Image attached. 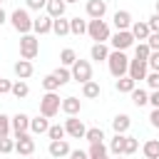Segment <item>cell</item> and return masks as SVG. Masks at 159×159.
<instances>
[{"label":"cell","mask_w":159,"mask_h":159,"mask_svg":"<svg viewBox=\"0 0 159 159\" xmlns=\"http://www.w3.org/2000/svg\"><path fill=\"white\" fill-rule=\"evenodd\" d=\"M157 15H159V0H157Z\"/></svg>","instance_id":"816d5d0a"},{"label":"cell","mask_w":159,"mask_h":159,"mask_svg":"<svg viewBox=\"0 0 159 159\" xmlns=\"http://www.w3.org/2000/svg\"><path fill=\"white\" fill-rule=\"evenodd\" d=\"M12 70H15L17 80H27V77H32V60H17Z\"/></svg>","instance_id":"2e32d148"},{"label":"cell","mask_w":159,"mask_h":159,"mask_svg":"<svg viewBox=\"0 0 159 159\" xmlns=\"http://www.w3.org/2000/svg\"><path fill=\"white\" fill-rule=\"evenodd\" d=\"M5 22H7V15H5V10L0 7V25H5Z\"/></svg>","instance_id":"f907efd6"},{"label":"cell","mask_w":159,"mask_h":159,"mask_svg":"<svg viewBox=\"0 0 159 159\" xmlns=\"http://www.w3.org/2000/svg\"><path fill=\"white\" fill-rule=\"evenodd\" d=\"M84 139H87L89 144H97V142H104V132H102L99 127H92V129H87V132H84Z\"/></svg>","instance_id":"1f68e13d"},{"label":"cell","mask_w":159,"mask_h":159,"mask_svg":"<svg viewBox=\"0 0 159 159\" xmlns=\"http://www.w3.org/2000/svg\"><path fill=\"white\" fill-rule=\"evenodd\" d=\"M52 75H55V77L60 80V84H67V82L72 80V72H70V70H67L65 65H62V67H57V70H55Z\"/></svg>","instance_id":"74e56055"},{"label":"cell","mask_w":159,"mask_h":159,"mask_svg":"<svg viewBox=\"0 0 159 159\" xmlns=\"http://www.w3.org/2000/svg\"><path fill=\"white\" fill-rule=\"evenodd\" d=\"M10 152H15V139L0 137V154H10Z\"/></svg>","instance_id":"f35d334b"},{"label":"cell","mask_w":159,"mask_h":159,"mask_svg":"<svg viewBox=\"0 0 159 159\" xmlns=\"http://www.w3.org/2000/svg\"><path fill=\"white\" fill-rule=\"evenodd\" d=\"M147 65L154 70V72H159V50H154L152 55H149V60H147Z\"/></svg>","instance_id":"7bdbcfd3"},{"label":"cell","mask_w":159,"mask_h":159,"mask_svg":"<svg viewBox=\"0 0 159 159\" xmlns=\"http://www.w3.org/2000/svg\"><path fill=\"white\" fill-rule=\"evenodd\" d=\"M70 32H72V35H84V32H87V20L72 17V20H70Z\"/></svg>","instance_id":"f546056e"},{"label":"cell","mask_w":159,"mask_h":159,"mask_svg":"<svg viewBox=\"0 0 159 159\" xmlns=\"http://www.w3.org/2000/svg\"><path fill=\"white\" fill-rule=\"evenodd\" d=\"M134 87H137V82H134L129 75H124V77H119V80H117V92H122V94H129Z\"/></svg>","instance_id":"83f0119b"},{"label":"cell","mask_w":159,"mask_h":159,"mask_svg":"<svg viewBox=\"0 0 159 159\" xmlns=\"http://www.w3.org/2000/svg\"><path fill=\"white\" fill-rule=\"evenodd\" d=\"M142 152H144L147 159H159V139H149V142H144Z\"/></svg>","instance_id":"4316f807"},{"label":"cell","mask_w":159,"mask_h":159,"mask_svg":"<svg viewBox=\"0 0 159 159\" xmlns=\"http://www.w3.org/2000/svg\"><path fill=\"white\" fill-rule=\"evenodd\" d=\"M52 32L60 35V37L70 35V20H65V15L62 17H52Z\"/></svg>","instance_id":"7402d4cb"},{"label":"cell","mask_w":159,"mask_h":159,"mask_svg":"<svg viewBox=\"0 0 159 159\" xmlns=\"http://www.w3.org/2000/svg\"><path fill=\"white\" fill-rule=\"evenodd\" d=\"M99 82H94V80H87L84 84H82V97H87V99H97L99 97Z\"/></svg>","instance_id":"603a6c76"},{"label":"cell","mask_w":159,"mask_h":159,"mask_svg":"<svg viewBox=\"0 0 159 159\" xmlns=\"http://www.w3.org/2000/svg\"><path fill=\"white\" fill-rule=\"evenodd\" d=\"M0 2H2V0H0Z\"/></svg>","instance_id":"9f6ffc18"},{"label":"cell","mask_w":159,"mask_h":159,"mask_svg":"<svg viewBox=\"0 0 159 159\" xmlns=\"http://www.w3.org/2000/svg\"><path fill=\"white\" fill-rule=\"evenodd\" d=\"M10 127H12V134L15 137L17 134H25V132H30V117L25 112H17L15 117H10Z\"/></svg>","instance_id":"30bf717a"},{"label":"cell","mask_w":159,"mask_h":159,"mask_svg":"<svg viewBox=\"0 0 159 159\" xmlns=\"http://www.w3.org/2000/svg\"><path fill=\"white\" fill-rule=\"evenodd\" d=\"M50 129V122H47V117H42V114H37V117H30V132L32 134H45Z\"/></svg>","instance_id":"ac0fdd59"},{"label":"cell","mask_w":159,"mask_h":159,"mask_svg":"<svg viewBox=\"0 0 159 159\" xmlns=\"http://www.w3.org/2000/svg\"><path fill=\"white\" fill-rule=\"evenodd\" d=\"M75 60H77V52H75L72 47H65V50L60 52V62H62L65 67H72V65H75Z\"/></svg>","instance_id":"4dcf8cb0"},{"label":"cell","mask_w":159,"mask_h":159,"mask_svg":"<svg viewBox=\"0 0 159 159\" xmlns=\"http://www.w3.org/2000/svg\"><path fill=\"white\" fill-rule=\"evenodd\" d=\"M15 152L17 154H22V157H30L32 152H35V139H32V134H17L15 137Z\"/></svg>","instance_id":"9c48e42d"},{"label":"cell","mask_w":159,"mask_h":159,"mask_svg":"<svg viewBox=\"0 0 159 159\" xmlns=\"http://www.w3.org/2000/svg\"><path fill=\"white\" fill-rule=\"evenodd\" d=\"M129 124H132V119H129V114H117V117L112 119V127H114V134H124V132L129 129Z\"/></svg>","instance_id":"cb8c5ba5"},{"label":"cell","mask_w":159,"mask_h":159,"mask_svg":"<svg viewBox=\"0 0 159 159\" xmlns=\"http://www.w3.org/2000/svg\"><path fill=\"white\" fill-rule=\"evenodd\" d=\"M45 7H47V15H50V17H62L67 2H65V0H47Z\"/></svg>","instance_id":"ffe728a7"},{"label":"cell","mask_w":159,"mask_h":159,"mask_svg":"<svg viewBox=\"0 0 159 159\" xmlns=\"http://www.w3.org/2000/svg\"><path fill=\"white\" fill-rule=\"evenodd\" d=\"M65 2H77V0H65Z\"/></svg>","instance_id":"db71d44e"},{"label":"cell","mask_w":159,"mask_h":159,"mask_svg":"<svg viewBox=\"0 0 159 159\" xmlns=\"http://www.w3.org/2000/svg\"><path fill=\"white\" fill-rule=\"evenodd\" d=\"M149 102H152L154 107H159V89H154V92L149 94Z\"/></svg>","instance_id":"681fc988"},{"label":"cell","mask_w":159,"mask_h":159,"mask_svg":"<svg viewBox=\"0 0 159 159\" xmlns=\"http://www.w3.org/2000/svg\"><path fill=\"white\" fill-rule=\"evenodd\" d=\"M147 45H149V50L154 52V50H159V32H149V37L144 40Z\"/></svg>","instance_id":"b9f144b4"},{"label":"cell","mask_w":159,"mask_h":159,"mask_svg":"<svg viewBox=\"0 0 159 159\" xmlns=\"http://www.w3.org/2000/svg\"><path fill=\"white\" fill-rule=\"evenodd\" d=\"M89 57H92L94 62H104V60L109 57L107 45H104V42H94V45H92V50H89Z\"/></svg>","instance_id":"d6986e66"},{"label":"cell","mask_w":159,"mask_h":159,"mask_svg":"<svg viewBox=\"0 0 159 159\" xmlns=\"http://www.w3.org/2000/svg\"><path fill=\"white\" fill-rule=\"evenodd\" d=\"M32 30H35L37 35L52 32V17H50V15H40L37 20H32Z\"/></svg>","instance_id":"9a60e30c"},{"label":"cell","mask_w":159,"mask_h":159,"mask_svg":"<svg viewBox=\"0 0 159 159\" xmlns=\"http://www.w3.org/2000/svg\"><path fill=\"white\" fill-rule=\"evenodd\" d=\"M144 80H147V84H149L152 89H159V72H154V70H152V72H147V77H144Z\"/></svg>","instance_id":"60d3db41"},{"label":"cell","mask_w":159,"mask_h":159,"mask_svg":"<svg viewBox=\"0 0 159 159\" xmlns=\"http://www.w3.org/2000/svg\"><path fill=\"white\" fill-rule=\"evenodd\" d=\"M80 107H82V104H80V99H77V97H65V99H62V104H60V109H62L67 117L80 114Z\"/></svg>","instance_id":"e0dca14e"},{"label":"cell","mask_w":159,"mask_h":159,"mask_svg":"<svg viewBox=\"0 0 159 159\" xmlns=\"http://www.w3.org/2000/svg\"><path fill=\"white\" fill-rule=\"evenodd\" d=\"M147 67H149V65H147L144 60H137V57H134V60H129V70H127V75H129L134 82H139V80L147 77Z\"/></svg>","instance_id":"8fae6325"},{"label":"cell","mask_w":159,"mask_h":159,"mask_svg":"<svg viewBox=\"0 0 159 159\" xmlns=\"http://www.w3.org/2000/svg\"><path fill=\"white\" fill-rule=\"evenodd\" d=\"M109 152H112L114 157H119V154L124 152V134H114V137H112V142H109Z\"/></svg>","instance_id":"f1b7e54d"},{"label":"cell","mask_w":159,"mask_h":159,"mask_svg":"<svg viewBox=\"0 0 159 159\" xmlns=\"http://www.w3.org/2000/svg\"><path fill=\"white\" fill-rule=\"evenodd\" d=\"M87 157L89 159H109V149L104 147V142H97V144H89Z\"/></svg>","instance_id":"44dd1931"},{"label":"cell","mask_w":159,"mask_h":159,"mask_svg":"<svg viewBox=\"0 0 159 159\" xmlns=\"http://www.w3.org/2000/svg\"><path fill=\"white\" fill-rule=\"evenodd\" d=\"M70 159H89V157H87V152H82V149H70Z\"/></svg>","instance_id":"bcb514c9"},{"label":"cell","mask_w":159,"mask_h":159,"mask_svg":"<svg viewBox=\"0 0 159 159\" xmlns=\"http://www.w3.org/2000/svg\"><path fill=\"white\" fill-rule=\"evenodd\" d=\"M107 65H109V72H112V77H124L127 75V70H129V57L122 52V50H112L109 52V57H107Z\"/></svg>","instance_id":"6da1fadb"},{"label":"cell","mask_w":159,"mask_h":159,"mask_svg":"<svg viewBox=\"0 0 159 159\" xmlns=\"http://www.w3.org/2000/svg\"><path fill=\"white\" fill-rule=\"evenodd\" d=\"M10 94H12V97H17V99H25V97L30 94V87H27V82H25V80H17V82H12V87H10Z\"/></svg>","instance_id":"484cf974"},{"label":"cell","mask_w":159,"mask_h":159,"mask_svg":"<svg viewBox=\"0 0 159 159\" xmlns=\"http://www.w3.org/2000/svg\"><path fill=\"white\" fill-rule=\"evenodd\" d=\"M112 22H114L117 30H129V27H132V15H129V10H117L114 17H112Z\"/></svg>","instance_id":"5bb4252c"},{"label":"cell","mask_w":159,"mask_h":159,"mask_svg":"<svg viewBox=\"0 0 159 159\" xmlns=\"http://www.w3.org/2000/svg\"><path fill=\"white\" fill-rule=\"evenodd\" d=\"M37 52H40V40L35 35H30V32L22 35L20 37V57L22 60H35Z\"/></svg>","instance_id":"277c9868"},{"label":"cell","mask_w":159,"mask_h":159,"mask_svg":"<svg viewBox=\"0 0 159 159\" xmlns=\"http://www.w3.org/2000/svg\"><path fill=\"white\" fill-rule=\"evenodd\" d=\"M147 25H149V30H152V32H159V15L154 12V15L147 20Z\"/></svg>","instance_id":"f6af8a7d"},{"label":"cell","mask_w":159,"mask_h":159,"mask_svg":"<svg viewBox=\"0 0 159 159\" xmlns=\"http://www.w3.org/2000/svg\"><path fill=\"white\" fill-rule=\"evenodd\" d=\"M87 35L94 40V42H107L109 40V25L104 22V20H89L87 22Z\"/></svg>","instance_id":"5b68a950"},{"label":"cell","mask_w":159,"mask_h":159,"mask_svg":"<svg viewBox=\"0 0 159 159\" xmlns=\"http://www.w3.org/2000/svg\"><path fill=\"white\" fill-rule=\"evenodd\" d=\"M149 55H152V50H149V45H147V42H139V45L134 47V57H137V60H144V62H147V60H149Z\"/></svg>","instance_id":"e575fe53"},{"label":"cell","mask_w":159,"mask_h":159,"mask_svg":"<svg viewBox=\"0 0 159 159\" xmlns=\"http://www.w3.org/2000/svg\"><path fill=\"white\" fill-rule=\"evenodd\" d=\"M10 22H12V27H15L20 35H27V32L32 30V17H30V12H27L25 7H17V10H12V15H10Z\"/></svg>","instance_id":"7a4b0ae2"},{"label":"cell","mask_w":159,"mask_h":159,"mask_svg":"<svg viewBox=\"0 0 159 159\" xmlns=\"http://www.w3.org/2000/svg\"><path fill=\"white\" fill-rule=\"evenodd\" d=\"M129 94H132V102H134L137 107H144V104L149 102V94H147L144 89H137V87H134V89H132Z\"/></svg>","instance_id":"d6a6232c"},{"label":"cell","mask_w":159,"mask_h":159,"mask_svg":"<svg viewBox=\"0 0 159 159\" xmlns=\"http://www.w3.org/2000/svg\"><path fill=\"white\" fill-rule=\"evenodd\" d=\"M114 159H124V154H119V157H114Z\"/></svg>","instance_id":"f5cc1de1"},{"label":"cell","mask_w":159,"mask_h":159,"mask_svg":"<svg viewBox=\"0 0 159 159\" xmlns=\"http://www.w3.org/2000/svg\"><path fill=\"white\" fill-rule=\"evenodd\" d=\"M47 152H50L55 159H62V157H67V154H70V144H67V139H50Z\"/></svg>","instance_id":"7c38bea8"},{"label":"cell","mask_w":159,"mask_h":159,"mask_svg":"<svg viewBox=\"0 0 159 159\" xmlns=\"http://www.w3.org/2000/svg\"><path fill=\"white\" fill-rule=\"evenodd\" d=\"M60 104H62V99H60L57 92H45V97L40 99V114L50 119V117H55L60 112Z\"/></svg>","instance_id":"3957f363"},{"label":"cell","mask_w":159,"mask_h":159,"mask_svg":"<svg viewBox=\"0 0 159 159\" xmlns=\"http://www.w3.org/2000/svg\"><path fill=\"white\" fill-rule=\"evenodd\" d=\"M109 42H112V47L114 50H127V47H132L134 45V35L129 32V30H117L114 35H109Z\"/></svg>","instance_id":"8992f818"},{"label":"cell","mask_w":159,"mask_h":159,"mask_svg":"<svg viewBox=\"0 0 159 159\" xmlns=\"http://www.w3.org/2000/svg\"><path fill=\"white\" fill-rule=\"evenodd\" d=\"M27 159H32V154H30V157H27Z\"/></svg>","instance_id":"11a10c76"},{"label":"cell","mask_w":159,"mask_h":159,"mask_svg":"<svg viewBox=\"0 0 159 159\" xmlns=\"http://www.w3.org/2000/svg\"><path fill=\"white\" fill-rule=\"evenodd\" d=\"M42 87H45V92H57L62 84H60V80H57L55 75H47V77L42 80Z\"/></svg>","instance_id":"836d02e7"},{"label":"cell","mask_w":159,"mask_h":159,"mask_svg":"<svg viewBox=\"0 0 159 159\" xmlns=\"http://www.w3.org/2000/svg\"><path fill=\"white\" fill-rule=\"evenodd\" d=\"M10 87H12V82H10V80H5V77H0V94H7V92H10Z\"/></svg>","instance_id":"7dc6e473"},{"label":"cell","mask_w":159,"mask_h":159,"mask_svg":"<svg viewBox=\"0 0 159 159\" xmlns=\"http://www.w3.org/2000/svg\"><path fill=\"white\" fill-rule=\"evenodd\" d=\"M65 124H50V129H47V137L50 139H65Z\"/></svg>","instance_id":"d590c367"},{"label":"cell","mask_w":159,"mask_h":159,"mask_svg":"<svg viewBox=\"0 0 159 159\" xmlns=\"http://www.w3.org/2000/svg\"><path fill=\"white\" fill-rule=\"evenodd\" d=\"M72 80H77V82H87V80H92V65L87 62V60H75V65H72Z\"/></svg>","instance_id":"52a82bcc"},{"label":"cell","mask_w":159,"mask_h":159,"mask_svg":"<svg viewBox=\"0 0 159 159\" xmlns=\"http://www.w3.org/2000/svg\"><path fill=\"white\" fill-rule=\"evenodd\" d=\"M65 132H67L72 139H84L87 127H84L82 119H77V114H75V117H67V119H65Z\"/></svg>","instance_id":"ba28073f"},{"label":"cell","mask_w":159,"mask_h":159,"mask_svg":"<svg viewBox=\"0 0 159 159\" xmlns=\"http://www.w3.org/2000/svg\"><path fill=\"white\" fill-rule=\"evenodd\" d=\"M149 122H152V127H157V129H159V107H154V109H152Z\"/></svg>","instance_id":"c3c4849f"},{"label":"cell","mask_w":159,"mask_h":159,"mask_svg":"<svg viewBox=\"0 0 159 159\" xmlns=\"http://www.w3.org/2000/svg\"><path fill=\"white\" fill-rule=\"evenodd\" d=\"M12 127H10V117L7 114H0V137H10Z\"/></svg>","instance_id":"ab89813d"},{"label":"cell","mask_w":159,"mask_h":159,"mask_svg":"<svg viewBox=\"0 0 159 159\" xmlns=\"http://www.w3.org/2000/svg\"><path fill=\"white\" fill-rule=\"evenodd\" d=\"M129 32L134 35V40H147L149 37V25L147 22H132V27H129Z\"/></svg>","instance_id":"d4e9b609"},{"label":"cell","mask_w":159,"mask_h":159,"mask_svg":"<svg viewBox=\"0 0 159 159\" xmlns=\"http://www.w3.org/2000/svg\"><path fill=\"white\" fill-rule=\"evenodd\" d=\"M107 12V2L104 0H87V15L92 20H102Z\"/></svg>","instance_id":"4fadbf2b"},{"label":"cell","mask_w":159,"mask_h":159,"mask_svg":"<svg viewBox=\"0 0 159 159\" xmlns=\"http://www.w3.org/2000/svg\"><path fill=\"white\" fill-rule=\"evenodd\" d=\"M27 2V10H42L47 5V0H25Z\"/></svg>","instance_id":"ee69618b"},{"label":"cell","mask_w":159,"mask_h":159,"mask_svg":"<svg viewBox=\"0 0 159 159\" xmlns=\"http://www.w3.org/2000/svg\"><path fill=\"white\" fill-rule=\"evenodd\" d=\"M137 149H139V142H137L134 137H127V134H124V152H122V154L129 157V154H134Z\"/></svg>","instance_id":"8d00e7d4"}]
</instances>
